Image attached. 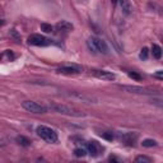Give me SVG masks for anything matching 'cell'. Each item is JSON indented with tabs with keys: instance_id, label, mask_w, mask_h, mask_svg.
I'll return each mask as SVG.
<instances>
[{
	"instance_id": "6da1fadb",
	"label": "cell",
	"mask_w": 163,
	"mask_h": 163,
	"mask_svg": "<svg viewBox=\"0 0 163 163\" xmlns=\"http://www.w3.org/2000/svg\"><path fill=\"white\" fill-rule=\"evenodd\" d=\"M50 110H52L54 112L61 113V115H66V116H71V117H84L86 113L83 111L78 110V108L70 107L68 105H61V103H50L49 106Z\"/></svg>"
},
{
	"instance_id": "7a4b0ae2",
	"label": "cell",
	"mask_w": 163,
	"mask_h": 163,
	"mask_svg": "<svg viewBox=\"0 0 163 163\" xmlns=\"http://www.w3.org/2000/svg\"><path fill=\"white\" fill-rule=\"evenodd\" d=\"M87 45L89 47V50H92L94 52L102 54V55H108L110 54V47L106 44V41H103L99 37H90L87 41Z\"/></svg>"
},
{
	"instance_id": "3957f363",
	"label": "cell",
	"mask_w": 163,
	"mask_h": 163,
	"mask_svg": "<svg viewBox=\"0 0 163 163\" xmlns=\"http://www.w3.org/2000/svg\"><path fill=\"white\" fill-rule=\"evenodd\" d=\"M36 132L37 135L44 139L45 142L47 143H56L57 142V134L55 130H52L49 126H45V125H40L37 129H36Z\"/></svg>"
},
{
	"instance_id": "277c9868",
	"label": "cell",
	"mask_w": 163,
	"mask_h": 163,
	"mask_svg": "<svg viewBox=\"0 0 163 163\" xmlns=\"http://www.w3.org/2000/svg\"><path fill=\"white\" fill-rule=\"evenodd\" d=\"M22 107L24 108L26 111L31 112V113H36V115H41V113H46L47 112V108L45 106H42L37 102H33V101H24L22 102Z\"/></svg>"
},
{
	"instance_id": "5b68a950",
	"label": "cell",
	"mask_w": 163,
	"mask_h": 163,
	"mask_svg": "<svg viewBox=\"0 0 163 163\" xmlns=\"http://www.w3.org/2000/svg\"><path fill=\"white\" fill-rule=\"evenodd\" d=\"M28 44L32 45V46H49L51 44V41L49 38H46L45 36L34 33V34H31L28 37Z\"/></svg>"
},
{
	"instance_id": "8992f818",
	"label": "cell",
	"mask_w": 163,
	"mask_h": 163,
	"mask_svg": "<svg viewBox=\"0 0 163 163\" xmlns=\"http://www.w3.org/2000/svg\"><path fill=\"white\" fill-rule=\"evenodd\" d=\"M120 88L124 90H128L130 93H138V94H153L154 90L145 87H138V86H120Z\"/></svg>"
},
{
	"instance_id": "52a82bcc",
	"label": "cell",
	"mask_w": 163,
	"mask_h": 163,
	"mask_svg": "<svg viewBox=\"0 0 163 163\" xmlns=\"http://www.w3.org/2000/svg\"><path fill=\"white\" fill-rule=\"evenodd\" d=\"M69 97L71 98H75L78 101H82L83 103H97L98 99L92 97V96H88V94H84V93H80V92H71L68 94Z\"/></svg>"
},
{
	"instance_id": "ba28073f",
	"label": "cell",
	"mask_w": 163,
	"mask_h": 163,
	"mask_svg": "<svg viewBox=\"0 0 163 163\" xmlns=\"http://www.w3.org/2000/svg\"><path fill=\"white\" fill-rule=\"evenodd\" d=\"M59 74H68V75H73V74H79L82 73V68L78 65H68V66H61L57 69Z\"/></svg>"
},
{
	"instance_id": "9c48e42d",
	"label": "cell",
	"mask_w": 163,
	"mask_h": 163,
	"mask_svg": "<svg viewBox=\"0 0 163 163\" xmlns=\"http://www.w3.org/2000/svg\"><path fill=\"white\" fill-rule=\"evenodd\" d=\"M93 75L102 80H113L116 78L113 73L107 71V70H93Z\"/></svg>"
},
{
	"instance_id": "30bf717a",
	"label": "cell",
	"mask_w": 163,
	"mask_h": 163,
	"mask_svg": "<svg viewBox=\"0 0 163 163\" xmlns=\"http://www.w3.org/2000/svg\"><path fill=\"white\" fill-rule=\"evenodd\" d=\"M55 28L56 31H60V32H70L74 29V26L68 21H61L55 26Z\"/></svg>"
},
{
	"instance_id": "8fae6325",
	"label": "cell",
	"mask_w": 163,
	"mask_h": 163,
	"mask_svg": "<svg viewBox=\"0 0 163 163\" xmlns=\"http://www.w3.org/2000/svg\"><path fill=\"white\" fill-rule=\"evenodd\" d=\"M87 150H88V154L92 155V157H97L99 154V147L96 142L87 143Z\"/></svg>"
},
{
	"instance_id": "7c38bea8",
	"label": "cell",
	"mask_w": 163,
	"mask_h": 163,
	"mask_svg": "<svg viewBox=\"0 0 163 163\" xmlns=\"http://www.w3.org/2000/svg\"><path fill=\"white\" fill-rule=\"evenodd\" d=\"M120 5H121V10L125 15L131 14L132 11V5L130 3V0H120Z\"/></svg>"
},
{
	"instance_id": "4fadbf2b",
	"label": "cell",
	"mask_w": 163,
	"mask_h": 163,
	"mask_svg": "<svg viewBox=\"0 0 163 163\" xmlns=\"http://www.w3.org/2000/svg\"><path fill=\"white\" fill-rule=\"evenodd\" d=\"M136 139H138V134H135V132H128V134L122 135V140L126 144H129V145H134Z\"/></svg>"
},
{
	"instance_id": "5bb4252c",
	"label": "cell",
	"mask_w": 163,
	"mask_h": 163,
	"mask_svg": "<svg viewBox=\"0 0 163 163\" xmlns=\"http://www.w3.org/2000/svg\"><path fill=\"white\" fill-rule=\"evenodd\" d=\"M152 54H153V57L154 59H161L163 55V51H162V47L157 44L152 45Z\"/></svg>"
},
{
	"instance_id": "9a60e30c",
	"label": "cell",
	"mask_w": 163,
	"mask_h": 163,
	"mask_svg": "<svg viewBox=\"0 0 163 163\" xmlns=\"http://www.w3.org/2000/svg\"><path fill=\"white\" fill-rule=\"evenodd\" d=\"M87 153H88V150L84 149V148H75L74 149V155L78 157V158H83V157H86Z\"/></svg>"
},
{
	"instance_id": "2e32d148",
	"label": "cell",
	"mask_w": 163,
	"mask_h": 163,
	"mask_svg": "<svg viewBox=\"0 0 163 163\" xmlns=\"http://www.w3.org/2000/svg\"><path fill=\"white\" fill-rule=\"evenodd\" d=\"M17 142H18V144H21L22 147H28V145H31V140H29L28 138H26V136H18V138H17Z\"/></svg>"
},
{
	"instance_id": "e0dca14e",
	"label": "cell",
	"mask_w": 163,
	"mask_h": 163,
	"mask_svg": "<svg viewBox=\"0 0 163 163\" xmlns=\"http://www.w3.org/2000/svg\"><path fill=\"white\" fill-rule=\"evenodd\" d=\"M142 145L145 147V148H152V147L157 145V142L154 140V139H144L143 143H142Z\"/></svg>"
},
{
	"instance_id": "ac0fdd59",
	"label": "cell",
	"mask_w": 163,
	"mask_h": 163,
	"mask_svg": "<svg viewBox=\"0 0 163 163\" xmlns=\"http://www.w3.org/2000/svg\"><path fill=\"white\" fill-rule=\"evenodd\" d=\"M135 162H140V163H150L152 162V158H149L147 155H139L135 158Z\"/></svg>"
},
{
	"instance_id": "d6986e66",
	"label": "cell",
	"mask_w": 163,
	"mask_h": 163,
	"mask_svg": "<svg viewBox=\"0 0 163 163\" xmlns=\"http://www.w3.org/2000/svg\"><path fill=\"white\" fill-rule=\"evenodd\" d=\"M41 29L44 32H46V33H50L54 29V27L51 24H47V23H41Z\"/></svg>"
},
{
	"instance_id": "ffe728a7",
	"label": "cell",
	"mask_w": 163,
	"mask_h": 163,
	"mask_svg": "<svg viewBox=\"0 0 163 163\" xmlns=\"http://www.w3.org/2000/svg\"><path fill=\"white\" fill-rule=\"evenodd\" d=\"M148 54H149V51H148L147 47H143L142 51H140V55H139V56H140L142 60H147L148 59Z\"/></svg>"
},
{
	"instance_id": "44dd1931",
	"label": "cell",
	"mask_w": 163,
	"mask_h": 163,
	"mask_svg": "<svg viewBox=\"0 0 163 163\" xmlns=\"http://www.w3.org/2000/svg\"><path fill=\"white\" fill-rule=\"evenodd\" d=\"M101 136L107 139V140H113V134L110 131H105V132H101Z\"/></svg>"
},
{
	"instance_id": "7402d4cb",
	"label": "cell",
	"mask_w": 163,
	"mask_h": 163,
	"mask_svg": "<svg viewBox=\"0 0 163 163\" xmlns=\"http://www.w3.org/2000/svg\"><path fill=\"white\" fill-rule=\"evenodd\" d=\"M152 103L154 105V106H157V107H161V108H163V98H153L152 99Z\"/></svg>"
},
{
	"instance_id": "603a6c76",
	"label": "cell",
	"mask_w": 163,
	"mask_h": 163,
	"mask_svg": "<svg viewBox=\"0 0 163 163\" xmlns=\"http://www.w3.org/2000/svg\"><path fill=\"white\" fill-rule=\"evenodd\" d=\"M129 77L132 78V79H135V80H142V75H139V74L134 73V71H130V73H129Z\"/></svg>"
},
{
	"instance_id": "cb8c5ba5",
	"label": "cell",
	"mask_w": 163,
	"mask_h": 163,
	"mask_svg": "<svg viewBox=\"0 0 163 163\" xmlns=\"http://www.w3.org/2000/svg\"><path fill=\"white\" fill-rule=\"evenodd\" d=\"M10 36H11V37H14V38H15L18 42L21 41V36L18 34V32L15 31V29H11V31H10Z\"/></svg>"
},
{
	"instance_id": "d4e9b609",
	"label": "cell",
	"mask_w": 163,
	"mask_h": 163,
	"mask_svg": "<svg viewBox=\"0 0 163 163\" xmlns=\"http://www.w3.org/2000/svg\"><path fill=\"white\" fill-rule=\"evenodd\" d=\"M111 2H112V4H117L119 0H111Z\"/></svg>"
}]
</instances>
